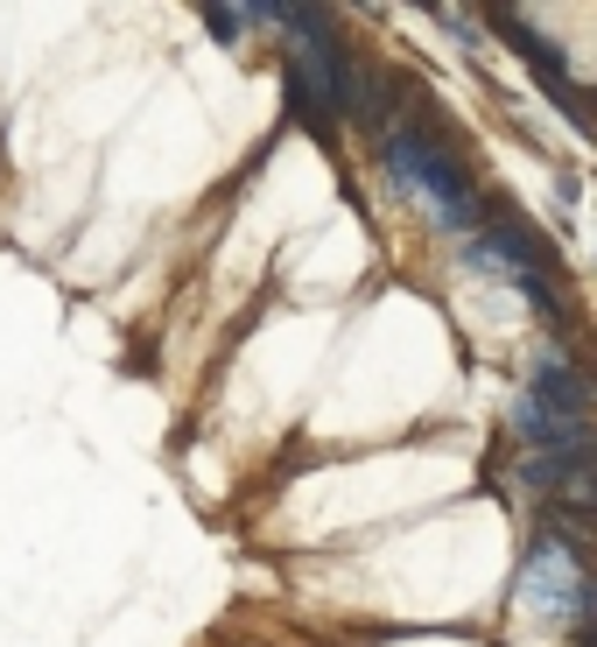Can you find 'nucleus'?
<instances>
[{
    "mask_svg": "<svg viewBox=\"0 0 597 647\" xmlns=\"http://www.w3.org/2000/svg\"><path fill=\"white\" fill-rule=\"evenodd\" d=\"M387 169H394V183L408 190V198H422L443 225H471L478 219V190L465 183V169L450 162V148H436L429 135H387Z\"/></svg>",
    "mask_w": 597,
    "mask_h": 647,
    "instance_id": "obj_1",
    "label": "nucleus"
},
{
    "mask_svg": "<svg viewBox=\"0 0 597 647\" xmlns=\"http://www.w3.org/2000/svg\"><path fill=\"white\" fill-rule=\"evenodd\" d=\"M520 598H527L534 613H548V619H584L590 584H584V570H576L569 542H542L534 549L527 570H520Z\"/></svg>",
    "mask_w": 597,
    "mask_h": 647,
    "instance_id": "obj_2",
    "label": "nucleus"
},
{
    "mask_svg": "<svg viewBox=\"0 0 597 647\" xmlns=\"http://www.w3.org/2000/svg\"><path fill=\"white\" fill-rule=\"evenodd\" d=\"M527 402H542L548 415H563V423H569V409H590V380L569 373V367H542V373H534V388H527Z\"/></svg>",
    "mask_w": 597,
    "mask_h": 647,
    "instance_id": "obj_3",
    "label": "nucleus"
},
{
    "mask_svg": "<svg viewBox=\"0 0 597 647\" xmlns=\"http://www.w3.org/2000/svg\"><path fill=\"white\" fill-rule=\"evenodd\" d=\"M563 492H569V507H576V513H597V458L569 465V471H563Z\"/></svg>",
    "mask_w": 597,
    "mask_h": 647,
    "instance_id": "obj_4",
    "label": "nucleus"
},
{
    "mask_svg": "<svg viewBox=\"0 0 597 647\" xmlns=\"http://www.w3.org/2000/svg\"><path fill=\"white\" fill-rule=\"evenodd\" d=\"M204 22L218 29V43H239V29L254 22V8H204Z\"/></svg>",
    "mask_w": 597,
    "mask_h": 647,
    "instance_id": "obj_5",
    "label": "nucleus"
}]
</instances>
